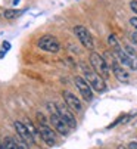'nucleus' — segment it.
<instances>
[{
	"instance_id": "obj_1",
	"label": "nucleus",
	"mask_w": 137,
	"mask_h": 149,
	"mask_svg": "<svg viewBox=\"0 0 137 149\" xmlns=\"http://www.w3.org/2000/svg\"><path fill=\"white\" fill-rule=\"evenodd\" d=\"M81 70H83V75H84L86 81L90 84L95 92H97V93L106 92V80L91 68L90 63L88 65H81Z\"/></svg>"
},
{
	"instance_id": "obj_2",
	"label": "nucleus",
	"mask_w": 137,
	"mask_h": 149,
	"mask_svg": "<svg viewBox=\"0 0 137 149\" xmlns=\"http://www.w3.org/2000/svg\"><path fill=\"white\" fill-rule=\"evenodd\" d=\"M105 61L108 62V65L111 68V72L113 74V77H115L120 83H127L130 80V74L127 72V70L121 65V63L118 62V59L115 58V55L112 53V50H108L105 55H103Z\"/></svg>"
},
{
	"instance_id": "obj_3",
	"label": "nucleus",
	"mask_w": 137,
	"mask_h": 149,
	"mask_svg": "<svg viewBox=\"0 0 137 149\" xmlns=\"http://www.w3.org/2000/svg\"><path fill=\"white\" fill-rule=\"evenodd\" d=\"M46 106H47V111L50 114L49 117V121L52 124L53 129L61 134V136H68V133H70V127H68V124L59 117L58 111H56V102H47L46 103Z\"/></svg>"
},
{
	"instance_id": "obj_4",
	"label": "nucleus",
	"mask_w": 137,
	"mask_h": 149,
	"mask_svg": "<svg viewBox=\"0 0 137 149\" xmlns=\"http://www.w3.org/2000/svg\"><path fill=\"white\" fill-rule=\"evenodd\" d=\"M90 67L93 68L99 75H102L105 80L109 78L111 75V68L108 65V62L105 61V58L102 55H99L97 52H91L90 53Z\"/></svg>"
},
{
	"instance_id": "obj_5",
	"label": "nucleus",
	"mask_w": 137,
	"mask_h": 149,
	"mask_svg": "<svg viewBox=\"0 0 137 149\" xmlns=\"http://www.w3.org/2000/svg\"><path fill=\"white\" fill-rule=\"evenodd\" d=\"M37 46H38V49H41L43 52H47V53H59L61 52L59 40L55 36H50V34L41 36L37 40Z\"/></svg>"
},
{
	"instance_id": "obj_6",
	"label": "nucleus",
	"mask_w": 137,
	"mask_h": 149,
	"mask_svg": "<svg viewBox=\"0 0 137 149\" xmlns=\"http://www.w3.org/2000/svg\"><path fill=\"white\" fill-rule=\"evenodd\" d=\"M74 34L78 38V41L83 45V47H86L87 50H93L95 49V41H93V36L91 33L84 27V25H75L74 27Z\"/></svg>"
},
{
	"instance_id": "obj_7",
	"label": "nucleus",
	"mask_w": 137,
	"mask_h": 149,
	"mask_svg": "<svg viewBox=\"0 0 137 149\" xmlns=\"http://www.w3.org/2000/svg\"><path fill=\"white\" fill-rule=\"evenodd\" d=\"M74 83H75V87L78 89V92H80L83 100H86V102H91V100L95 99V90L91 89V86L86 81L84 77L77 75V77L74 78Z\"/></svg>"
},
{
	"instance_id": "obj_8",
	"label": "nucleus",
	"mask_w": 137,
	"mask_h": 149,
	"mask_svg": "<svg viewBox=\"0 0 137 149\" xmlns=\"http://www.w3.org/2000/svg\"><path fill=\"white\" fill-rule=\"evenodd\" d=\"M37 129H38V133H40V139L47 146H55L58 143L56 130L52 129L49 124H38Z\"/></svg>"
},
{
	"instance_id": "obj_9",
	"label": "nucleus",
	"mask_w": 137,
	"mask_h": 149,
	"mask_svg": "<svg viewBox=\"0 0 137 149\" xmlns=\"http://www.w3.org/2000/svg\"><path fill=\"white\" fill-rule=\"evenodd\" d=\"M56 111L59 114V117L68 124V127H70L71 130H75L77 129V120L72 114V111L68 108L66 105H62V103H56Z\"/></svg>"
},
{
	"instance_id": "obj_10",
	"label": "nucleus",
	"mask_w": 137,
	"mask_h": 149,
	"mask_svg": "<svg viewBox=\"0 0 137 149\" xmlns=\"http://www.w3.org/2000/svg\"><path fill=\"white\" fill-rule=\"evenodd\" d=\"M62 97H63V100H65V105H66L72 112L80 114V112L83 111V103H81V100H80L78 96H75L72 92L63 90V92H62Z\"/></svg>"
},
{
	"instance_id": "obj_11",
	"label": "nucleus",
	"mask_w": 137,
	"mask_h": 149,
	"mask_svg": "<svg viewBox=\"0 0 137 149\" xmlns=\"http://www.w3.org/2000/svg\"><path fill=\"white\" fill-rule=\"evenodd\" d=\"M112 53L115 55V58L118 59V62L121 63V65H122L124 68H128V70L136 71V61H137V58H131L130 55H127V53H125V50H124V49H120V50L112 52Z\"/></svg>"
},
{
	"instance_id": "obj_12",
	"label": "nucleus",
	"mask_w": 137,
	"mask_h": 149,
	"mask_svg": "<svg viewBox=\"0 0 137 149\" xmlns=\"http://www.w3.org/2000/svg\"><path fill=\"white\" fill-rule=\"evenodd\" d=\"M13 127H15V130H16V134H18L22 140H24V142H27L30 146H31V145H35L33 136L30 134L28 129L25 127V124L22 123V121H15V123H13Z\"/></svg>"
},
{
	"instance_id": "obj_13",
	"label": "nucleus",
	"mask_w": 137,
	"mask_h": 149,
	"mask_svg": "<svg viewBox=\"0 0 137 149\" xmlns=\"http://www.w3.org/2000/svg\"><path fill=\"white\" fill-rule=\"evenodd\" d=\"M24 124H25V127L28 129L30 134L33 136V139H34V142H35V145H37V143L40 142V133H38V129H37V127H35L30 120H25V121H24Z\"/></svg>"
},
{
	"instance_id": "obj_14",
	"label": "nucleus",
	"mask_w": 137,
	"mask_h": 149,
	"mask_svg": "<svg viewBox=\"0 0 137 149\" xmlns=\"http://www.w3.org/2000/svg\"><path fill=\"white\" fill-rule=\"evenodd\" d=\"M108 45H109V47H111V50H112V52H117V50L122 49L115 34H109V37H108Z\"/></svg>"
},
{
	"instance_id": "obj_15",
	"label": "nucleus",
	"mask_w": 137,
	"mask_h": 149,
	"mask_svg": "<svg viewBox=\"0 0 137 149\" xmlns=\"http://www.w3.org/2000/svg\"><path fill=\"white\" fill-rule=\"evenodd\" d=\"M2 149H18L15 139H13V137L6 136V137L2 140Z\"/></svg>"
},
{
	"instance_id": "obj_16",
	"label": "nucleus",
	"mask_w": 137,
	"mask_h": 149,
	"mask_svg": "<svg viewBox=\"0 0 137 149\" xmlns=\"http://www.w3.org/2000/svg\"><path fill=\"white\" fill-rule=\"evenodd\" d=\"M19 15H21V12L16 10V9H6V10L3 12V18H6V19H15V18H18Z\"/></svg>"
},
{
	"instance_id": "obj_17",
	"label": "nucleus",
	"mask_w": 137,
	"mask_h": 149,
	"mask_svg": "<svg viewBox=\"0 0 137 149\" xmlns=\"http://www.w3.org/2000/svg\"><path fill=\"white\" fill-rule=\"evenodd\" d=\"M15 142H16V146H18V149H30V145H28L27 142H24V140H22L19 136H16Z\"/></svg>"
},
{
	"instance_id": "obj_18",
	"label": "nucleus",
	"mask_w": 137,
	"mask_h": 149,
	"mask_svg": "<svg viewBox=\"0 0 137 149\" xmlns=\"http://www.w3.org/2000/svg\"><path fill=\"white\" fill-rule=\"evenodd\" d=\"M124 50H125V53H127V55H130L131 58H137V53H136V50H134V49H133L130 45H125V46H124Z\"/></svg>"
},
{
	"instance_id": "obj_19",
	"label": "nucleus",
	"mask_w": 137,
	"mask_h": 149,
	"mask_svg": "<svg viewBox=\"0 0 137 149\" xmlns=\"http://www.w3.org/2000/svg\"><path fill=\"white\" fill-rule=\"evenodd\" d=\"M37 121H38V124H49L46 117H44V114H41V112H37Z\"/></svg>"
},
{
	"instance_id": "obj_20",
	"label": "nucleus",
	"mask_w": 137,
	"mask_h": 149,
	"mask_svg": "<svg viewBox=\"0 0 137 149\" xmlns=\"http://www.w3.org/2000/svg\"><path fill=\"white\" fill-rule=\"evenodd\" d=\"M130 9L134 12V15L137 16V0H131L130 2Z\"/></svg>"
},
{
	"instance_id": "obj_21",
	"label": "nucleus",
	"mask_w": 137,
	"mask_h": 149,
	"mask_svg": "<svg viewBox=\"0 0 137 149\" xmlns=\"http://www.w3.org/2000/svg\"><path fill=\"white\" fill-rule=\"evenodd\" d=\"M130 25L133 28H136V31H137V16H131L130 18Z\"/></svg>"
},
{
	"instance_id": "obj_22",
	"label": "nucleus",
	"mask_w": 137,
	"mask_h": 149,
	"mask_svg": "<svg viewBox=\"0 0 137 149\" xmlns=\"http://www.w3.org/2000/svg\"><path fill=\"white\" fill-rule=\"evenodd\" d=\"M127 149H137V142L136 140L134 142H130L128 146H127Z\"/></svg>"
},
{
	"instance_id": "obj_23",
	"label": "nucleus",
	"mask_w": 137,
	"mask_h": 149,
	"mask_svg": "<svg viewBox=\"0 0 137 149\" xmlns=\"http://www.w3.org/2000/svg\"><path fill=\"white\" fill-rule=\"evenodd\" d=\"M131 41L134 45H137V31H134L133 34H131Z\"/></svg>"
},
{
	"instance_id": "obj_24",
	"label": "nucleus",
	"mask_w": 137,
	"mask_h": 149,
	"mask_svg": "<svg viewBox=\"0 0 137 149\" xmlns=\"http://www.w3.org/2000/svg\"><path fill=\"white\" fill-rule=\"evenodd\" d=\"M18 2H19V0H12V3H13V5H16Z\"/></svg>"
},
{
	"instance_id": "obj_25",
	"label": "nucleus",
	"mask_w": 137,
	"mask_h": 149,
	"mask_svg": "<svg viewBox=\"0 0 137 149\" xmlns=\"http://www.w3.org/2000/svg\"><path fill=\"white\" fill-rule=\"evenodd\" d=\"M117 149H125V148H122V146H118V148H117Z\"/></svg>"
},
{
	"instance_id": "obj_26",
	"label": "nucleus",
	"mask_w": 137,
	"mask_h": 149,
	"mask_svg": "<svg viewBox=\"0 0 137 149\" xmlns=\"http://www.w3.org/2000/svg\"><path fill=\"white\" fill-rule=\"evenodd\" d=\"M136 71H137V61H136Z\"/></svg>"
},
{
	"instance_id": "obj_27",
	"label": "nucleus",
	"mask_w": 137,
	"mask_h": 149,
	"mask_svg": "<svg viewBox=\"0 0 137 149\" xmlns=\"http://www.w3.org/2000/svg\"><path fill=\"white\" fill-rule=\"evenodd\" d=\"M0 149H2V142H0Z\"/></svg>"
}]
</instances>
